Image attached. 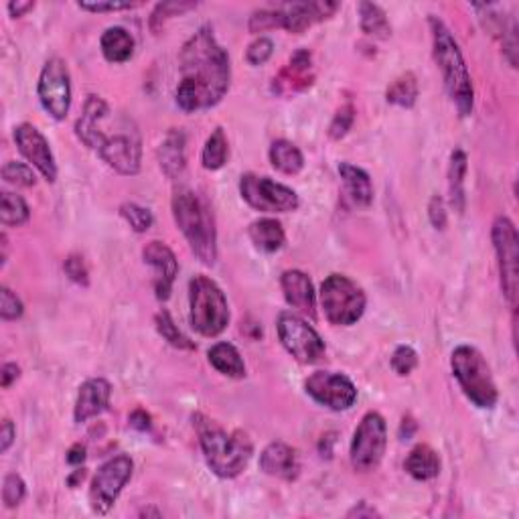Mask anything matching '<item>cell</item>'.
Segmentation results:
<instances>
[{
  "label": "cell",
  "mask_w": 519,
  "mask_h": 519,
  "mask_svg": "<svg viewBox=\"0 0 519 519\" xmlns=\"http://www.w3.org/2000/svg\"><path fill=\"white\" fill-rule=\"evenodd\" d=\"M179 72L177 106L183 112L213 108L228 94L229 55L217 43L212 27H201L181 49Z\"/></svg>",
  "instance_id": "obj_1"
},
{
  "label": "cell",
  "mask_w": 519,
  "mask_h": 519,
  "mask_svg": "<svg viewBox=\"0 0 519 519\" xmlns=\"http://www.w3.org/2000/svg\"><path fill=\"white\" fill-rule=\"evenodd\" d=\"M110 106L100 96H89L83 114L75 124V135L83 144L96 151L104 163L120 174H136L143 159V140L128 118H118L114 132L110 128Z\"/></svg>",
  "instance_id": "obj_2"
},
{
  "label": "cell",
  "mask_w": 519,
  "mask_h": 519,
  "mask_svg": "<svg viewBox=\"0 0 519 519\" xmlns=\"http://www.w3.org/2000/svg\"><path fill=\"white\" fill-rule=\"evenodd\" d=\"M193 422L195 428H198L199 443L207 465L212 467V471L217 476L234 479L248 467L254 446H252V440L242 430L228 432L226 428L213 422L212 418L201 416V414L193 416Z\"/></svg>",
  "instance_id": "obj_3"
},
{
  "label": "cell",
  "mask_w": 519,
  "mask_h": 519,
  "mask_svg": "<svg viewBox=\"0 0 519 519\" xmlns=\"http://www.w3.org/2000/svg\"><path fill=\"white\" fill-rule=\"evenodd\" d=\"M173 217L193 254L205 266H213L217 260V231L212 209L193 189L179 187L173 195Z\"/></svg>",
  "instance_id": "obj_4"
},
{
  "label": "cell",
  "mask_w": 519,
  "mask_h": 519,
  "mask_svg": "<svg viewBox=\"0 0 519 519\" xmlns=\"http://www.w3.org/2000/svg\"><path fill=\"white\" fill-rule=\"evenodd\" d=\"M430 31H432V47L434 59L440 72H443L445 88L451 100L457 106L459 114L465 118L473 112L475 92L473 81L469 75L465 58H462L457 39L438 17H430Z\"/></svg>",
  "instance_id": "obj_5"
},
{
  "label": "cell",
  "mask_w": 519,
  "mask_h": 519,
  "mask_svg": "<svg viewBox=\"0 0 519 519\" xmlns=\"http://www.w3.org/2000/svg\"><path fill=\"white\" fill-rule=\"evenodd\" d=\"M453 374L457 377L461 390L471 399L476 408H493L500 398L491 368L479 352L471 345H461L451 357Z\"/></svg>",
  "instance_id": "obj_6"
},
{
  "label": "cell",
  "mask_w": 519,
  "mask_h": 519,
  "mask_svg": "<svg viewBox=\"0 0 519 519\" xmlns=\"http://www.w3.org/2000/svg\"><path fill=\"white\" fill-rule=\"evenodd\" d=\"M191 325L203 337H217L226 331L229 306L223 290L209 276L198 275L189 284Z\"/></svg>",
  "instance_id": "obj_7"
},
{
  "label": "cell",
  "mask_w": 519,
  "mask_h": 519,
  "mask_svg": "<svg viewBox=\"0 0 519 519\" xmlns=\"http://www.w3.org/2000/svg\"><path fill=\"white\" fill-rule=\"evenodd\" d=\"M366 303L361 286L343 275H331L321 286V306L331 325H353L366 313Z\"/></svg>",
  "instance_id": "obj_8"
},
{
  "label": "cell",
  "mask_w": 519,
  "mask_h": 519,
  "mask_svg": "<svg viewBox=\"0 0 519 519\" xmlns=\"http://www.w3.org/2000/svg\"><path fill=\"white\" fill-rule=\"evenodd\" d=\"M240 193L250 207L264 213H289L300 205L298 195L290 187L254 173L242 174Z\"/></svg>",
  "instance_id": "obj_9"
},
{
  "label": "cell",
  "mask_w": 519,
  "mask_h": 519,
  "mask_svg": "<svg viewBox=\"0 0 519 519\" xmlns=\"http://www.w3.org/2000/svg\"><path fill=\"white\" fill-rule=\"evenodd\" d=\"M493 245L500 262L501 289L507 303L515 308L519 292V236L509 217H497L493 223Z\"/></svg>",
  "instance_id": "obj_10"
},
{
  "label": "cell",
  "mask_w": 519,
  "mask_h": 519,
  "mask_svg": "<svg viewBox=\"0 0 519 519\" xmlns=\"http://www.w3.org/2000/svg\"><path fill=\"white\" fill-rule=\"evenodd\" d=\"M388 446V428L382 414L368 412L352 440V465L355 471L368 473L380 467Z\"/></svg>",
  "instance_id": "obj_11"
},
{
  "label": "cell",
  "mask_w": 519,
  "mask_h": 519,
  "mask_svg": "<svg viewBox=\"0 0 519 519\" xmlns=\"http://www.w3.org/2000/svg\"><path fill=\"white\" fill-rule=\"evenodd\" d=\"M276 329L283 347L298 363L311 366V363L322 360V355H325V343H322L321 335L305 319H300L292 313H283L278 317Z\"/></svg>",
  "instance_id": "obj_12"
},
{
  "label": "cell",
  "mask_w": 519,
  "mask_h": 519,
  "mask_svg": "<svg viewBox=\"0 0 519 519\" xmlns=\"http://www.w3.org/2000/svg\"><path fill=\"white\" fill-rule=\"evenodd\" d=\"M132 469H135V462L126 454L104 462L94 476L92 487H89V505L96 514H108L112 505L120 497L126 483L130 481Z\"/></svg>",
  "instance_id": "obj_13"
},
{
  "label": "cell",
  "mask_w": 519,
  "mask_h": 519,
  "mask_svg": "<svg viewBox=\"0 0 519 519\" xmlns=\"http://www.w3.org/2000/svg\"><path fill=\"white\" fill-rule=\"evenodd\" d=\"M39 100L55 120H63L72 108V77L67 63L53 58L45 63L39 77Z\"/></svg>",
  "instance_id": "obj_14"
},
{
  "label": "cell",
  "mask_w": 519,
  "mask_h": 519,
  "mask_svg": "<svg viewBox=\"0 0 519 519\" xmlns=\"http://www.w3.org/2000/svg\"><path fill=\"white\" fill-rule=\"evenodd\" d=\"M305 388L314 402L335 412L349 410L357 399L355 383L347 376L333 371H314L305 382Z\"/></svg>",
  "instance_id": "obj_15"
},
{
  "label": "cell",
  "mask_w": 519,
  "mask_h": 519,
  "mask_svg": "<svg viewBox=\"0 0 519 519\" xmlns=\"http://www.w3.org/2000/svg\"><path fill=\"white\" fill-rule=\"evenodd\" d=\"M15 143L20 154L43 174L49 183L58 179V165H55L51 146L39 128H35L33 124H19L15 128Z\"/></svg>",
  "instance_id": "obj_16"
},
{
  "label": "cell",
  "mask_w": 519,
  "mask_h": 519,
  "mask_svg": "<svg viewBox=\"0 0 519 519\" xmlns=\"http://www.w3.org/2000/svg\"><path fill=\"white\" fill-rule=\"evenodd\" d=\"M144 262L154 268V292L159 300H167L171 297L174 278L179 275V262L174 258L173 250L163 242H149L143 250Z\"/></svg>",
  "instance_id": "obj_17"
},
{
  "label": "cell",
  "mask_w": 519,
  "mask_h": 519,
  "mask_svg": "<svg viewBox=\"0 0 519 519\" xmlns=\"http://www.w3.org/2000/svg\"><path fill=\"white\" fill-rule=\"evenodd\" d=\"M283 19V29L290 33H305L308 27L321 23L329 17L335 15L339 9L337 3H286L276 6Z\"/></svg>",
  "instance_id": "obj_18"
},
{
  "label": "cell",
  "mask_w": 519,
  "mask_h": 519,
  "mask_svg": "<svg viewBox=\"0 0 519 519\" xmlns=\"http://www.w3.org/2000/svg\"><path fill=\"white\" fill-rule=\"evenodd\" d=\"M112 396V385L104 377H92V380L83 382L77 394L74 418L77 424L88 422L89 418L100 416L102 412L108 410Z\"/></svg>",
  "instance_id": "obj_19"
},
{
  "label": "cell",
  "mask_w": 519,
  "mask_h": 519,
  "mask_svg": "<svg viewBox=\"0 0 519 519\" xmlns=\"http://www.w3.org/2000/svg\"><path fill=\"white\" fill-rule=\"evenodd\" d=\"M280 286H283L286 303H289L292 308H297L298 313L311 317L313 321L317 319V311H314L317 297H314L311 278H308L305 272L286 270L283 278H280Z\"/></svg>",
  "instance_id": "obj_20"
},
{
  "label": "cell",
  "mask_w": 519,
  "mask_h": 519,
  "mask_svg": "<svg viewBox=\"0 0 519 519\" xmlns=\"http://www.w3.org/2000/svg\"><path fill=\"white\" fill-rule=\"evenodd\" d=\"M260 469L266 475L276 476V479L294 481L300 471V461L292 446L284 443H272L260 454Z\"/></svg>",
  "instance_id": "obj_21"
},
{
  "label": "cell",
  "mask_w": 519,
  "mask_h": 519,
  "mask_svg": "<svg viewBox=\"0 0 519 519\" xmlns=\"http://www.w3.org/2000/svg\"><path fill=\"white\" fill-rule=\"evenodd\" d=\"M160 168L168 179H177L185 171V135L181 130H171L159 149Z\"/></svg>",
  "instance_id": "obj_22"
},
{
  "label": "cell",
  "mask_w": 519,
  "mask_h": 519,
  "mask_svg": "<svg viewBox=\"0 0 519 519\" xmlns=\"http://www.w3.org/2000/svg\"><path fill=\"white\" fill-rule=\"evenodd\" d=\"M339 174L343 183H345L347 195L352 198L357 207L371 205V201H374V185H371L369 174L363 171V168L349 163H341Z\"/></svg>",
  "instance_id": "obj_23"
},
{
  "label": "cell",
  "mask_w": 519,
  "mask_h": 519,
  "mask_svg": "<svg viewBox=\"0 0 519 519\" xmlns=\"http://www.w3.org/2000/svg\"><path fill=\"white\" fill-rule=\"evenodd\" d=\"M250 240L254 242L258 250L268 252V254H275L280 248H283L286 242V234L283 223L276 220H270V217H264V220H256L252 223L250 229Z\"/></svg>",
  "instance_id": "obj_24"
},
{
  "label": "cell",
  "mask_w": 519,
  "mask_h": 519,
  "mask_svg": "<svg viewBox=\"0 0 519 519\" xmlns=\"http://www.w3.org/2000/svg\"><path fill=\"white\" fill-rule=\"evenodd\" d=\"M313 63H311V53L306 49H298L297 53L290 58L289 67L280 74L278 80H275L280 86H286L289 89H305L313 83Z\"/></svg>",
  "instance_id": "obj_25"
},
{
  "label": "cell",
  "mask_w": 519,
  "mask_h": 519,
  "mask_svg": "<svg viewBox=\"0 0 519 519\" xmlns=\"http://www.w3.org/2000/svg\"><path fill=\"white\" fill-rule=\"evenodd\" d=\"M406 471L416 481H430L440 473L438 453L428 445H418L404 462Z\"/></svg>",
  "instance_id": "obj_26"
},
{
  "label": "cell",
  "mask_w": 519,
  "mask_h": 519,
  "mask_svg": "<svg viewBox=\"0 0 519 519\" xmlns=\"http://www.w3.org/2000/svg\"><path fill=\"white\" fill-rule=\"evenodd\" d=\"M102 53L110 63H124L132 58L135 53V39L132 35L122 29V27H110V29L102 35Z\"/></svg>",
  "instance_id": "obj_27"
},
{
  "label": "cell",
  "mask_w": 519,
  "mask_h": 519,
  "mask_svg": "<svg viewBox=\"0 0 519 519\" xmlns=\"http://www.w3.org/2000/svg\"><path fill=\"white\" fill-rule=\"evenodd\" d=\"M209 363L220 371V374L228 377H240L245 376V363L237 349L231 343H215V345L207 352Z\"/></svg>",
  "instance_id": "obj_28"
},
{
  "label": "cell",
  "mask_w": 519,
  "mask_h": 519,
  "mask_svg": "<svg viewBox=\"0 0 519 519\" xmlns=\"http://www.w3.org/2000/svg\"><path fill=\"white\" fill-rule=\"evenodd\" d=\"M270 163L280 173L297 174L303 171L305 157L297 144L289 143V140H276L270 146Z\"/></svg>",
  "instance_id": "obj_29"
},
{
  "label": "cell",
  "mask_w": 519,
  "mask_h": 519,
  "mask_svg": "<svg viewBox=\"0 0 519 519\" xmlns=\"http://www.w3.org/2000/svg\"><path fill=\"white\" fill-rule=\"evenodd\" d=\"M465 174H467V154L457 149L451 154L448 167V189H451V203L454 212H465Z\"/></svg>",
  "instance_id": "obj_30"
},
{
  "label": "cell",
  "mask_w": 519,
  "mask_h": 519,
  "mask_svg": "<svg viewBox=\"0 0 519 519\" xmlns=\"http://www.w3.org/2000/svg\"><path fill=\"white\" fill-rule=\"evenodd\" d=\"M360 17H361V31L376 39H390L391 27L385 17L382 6L374 3H360Z\"/></svg>",
  "instance_id": "obj_31"
},
{
  "label": "cell",
  "mask_w": 519,
  "mask_h": 519,
  "mask_svg": "<svg viewBox=\"0 0 519 519\" xmlns=\"http://www.w3.org/2000/svg\"><path fill=\"white\" fill-rule=\"evenodd\" d=\"M228 154H229V149H228L226 132H223V128H215L213 135L207 138L205 146H203L201 163L207 171H217V168L226 165Z\"/></svg>",
  "instance_id": "obj_32"
},
{
  "label": "cell",
  "mask_w": 519,
  "mask_h": 519,
  "mask_svg": "<svg viewBox=\"0 0 519 519\" xmlns=\"http://www.w3.org/2000/svg\"><path fill=\"white\" fill-rule=\"evenodd\" d=\"M385 97H388V102L394 104V106L412 108L414 104H416V97H418L416 77H414V74L399 75L398 80L388 88V94H385Z\"/></svg>",
  "instance_id": "obj_33"
},
{
  "label": "cell",
  "mask_w": 519,
  "mask_h": 519,
  "mask_svg": "<svg viewBox=\"0 0 519 519\" xmlns=\"http://www.w3.org/2000/svg\"><path fill=\"white\" fill-rule=\"evenodd\" d=\"M31 209L27 205V201L17 193L3 191V212H0V220H3V226H23V223L29 220Z\"/></svg>",
  "instance_id": "obj_34"
},
{
  "label": "cell",
  "mask_w": 519,
  "mask_h": 519,
  "mask_svg": "<svg viewBox=\"0 0 519 519\" xmlns=\"http://www.w3.org/2000/svg\"><path fill=\"white\" fill-rule=\"evenodd\" d=\"M154 322H157V331L163 339L168 343V345L177 347V349H195L193 341H189L187 337L179 331V327L174 325V321L171 319L168 311H160L157 317H154Z\"/></svg>",
  "instance_id": "obj_35"
},
{
  "label": "cell",
  "mask_w": 519,
  "mask_h": 519,
  "mask_svg": "<svg viewBox=\"0 0 519 519\" xmlns=\"http://www.w3.org/2000/svg\"><path fill=\"white\" fill-rule=\"evenodd\" d=\"M120 215L130 223V228L135 229L136 234H144V231H149L154 221V217L149 209L140 207L136 205V203H124V205L120 207Z\"/></svg>",
  "instance_id": "obj_36"
},
{
  "label": "cell",
  "mask_w": 519,
  "mask_h": 519,
  "mask_svg": "<svg viewBox=\"0 0 519 519\" xmlns=\"http://www.w3.org/2000/svg\"><path fill=\"white\" fill-rule=\"evenodd\" d=\"M3 179L6 183L17 185V187H33L37 183V177H35L33 168L25 163H17V160H11L3 167Z\"/></svg>",
  "instance_id": "obj_37"
},
{
  "label": "cell",
  "mask_w": 519,
  "mask_h": 519,
  "mask_svg": "<svg viewBox=\"0 0 519 519\" xmlns=\"http://www.w3.org/2000/svg\"><path fill=\"white\" fill-rule=\"evenodd\" d=\"M195 6H198V3H177V0H174V3H160V4H157V9L152 11V17H151L152 31H159L160 23H165L167 19L183 15V12L195 9Z\"/></svg>",
  "instance_id": "obj_38"
},
{
  "label": "cell",
  "mask_w": 519,
  "mask_h": 519,
  "mask_svg": "<svg viewBox=\"0 0 519 519\" xmlns=\"http://www.w3.org/2000/svg\"><path fill=\"white\" fill-rule=\"evenodd\" d=\"M250 33H264L268 29H283V19H280L278 9H260L254 11L250 17Z\"/></svg>",
  "instance_id": "obj_39"
},
{
  "label": "cell",
  "mask_w": 519,
  "mask_h": 519,
  "mask_svg": "<svg viewBox=\"0 0 519 519\" xmlns=\"http://www.w3.org/2000/svg\"><path fill=\"white\" fill-rule=\"evenodd\" d=\"M353 122H355V108L352 106V104H345V106L337 110L333 122L331 126H329V136H331L333 140H341L349 130H352Z\"/></svg>",
  "instance_id": "obj_40"
},
{
  "label": "cell",
  "mask_w": 519,
  "mask_h": 519,
  "mask_svg": "<svg viewBox=\"0 0 519 519\" xmlns=\"http://www.w3.org/2000/svg\"><path fill=\"white\" fill-rule=\"evenodd\" d=\"M25 493H27L25 481L20 479L17 473H11V475L4 476L3 501H4L6 507H17V505L25 500Z\"/></svg>",
  "instance_id": "obj_41"
},
{
  "label": "cell",
  "mask_w": 519,
  "mask_h": 519,
  "mask_svg": "<svg viewBox=\"0 0 519 519\" xmlns=\"http://www.w3.org/2000/svg\"><path fill=\"white\" fill-rule=\"evenodd\" d=\"M418 366V353L410 345H399L391 355V369L398 376H410Z\"/></svg>",
  "instance_id": "obj_42"
},
{
  "label": "cell",
  "mask_w": 519,
  "mask_h": 519,
  "mask_svg": "<svg viewBox=\"0 0 519 519\" xmlns=\"http://www.w3.org/2000/svg\"><path fill=\"white\" fill-rule=\"evenodd\" d=\"M23 313L25 306L20 303V298L9 286H3V290H0V317L4 321H17L23 317Z\"/></svg>",
  "instance_id": "obj_43"
},
{
  "label": "cell",
  "mask_w": 519,
  "mask_h": 519,
  "mask_svg": "<svg viewBox=\"0 0 519 519\" xmlns=\"http://www.w3.org/2000/svg\"><path fill=\"white\" fill-rule=\"evenodd\" d=\"M272 53H275V43H272V39L260 37L248 47L245 59H248L252 66H264V63L272 58Z\"/></svg>",
  "instance_id": "obj_44"
},
{
  "label": "cell",
  "mask_w": 519,
  "mask_h": 519,
  "mask_svg": "<svg viewBox=\"0 0 519 519\" xmlns=\"http://www.w3.org/2000/svg\"><path fill=\"white\" fill-rule=\"evenodd\" d=\"M66 272H67V276L74 280V283L88 286L89 272H88V266H86V262H83L81 256H75V254L69 256L66 260Z\"/></svg>",
  "instance_id": "obj_45"
},
{
  "label": "cell",
  "mask_w": 519,
  "mask_h": 519,
  "mask_svg": "<svg viewBox=\"0 0 519 519\" xmlns=\"http://www.w3.org/2000/svg\"><path fill=\"white\" fill-rule=\"evenodd\" d=\"M81 11H89V12H116V11H130L136 9L138 3H77Z\"/></svg>",
  "instance_id": "obj_46"
},
{
  "label": "cell",
  "mask_w": 519,
  "mask_h": 519,
  "mask_svg": "<svg viewBox=\"0 0 519 519\" xmlns=\"http://www.w3.org/2000/svg\"><path fill=\"white\" fill-rule=\"evenodd\" d=\"M428 217H430L432 226L437 229H445L446 228V207H445V199L434 195L428 203Z\"/></svg>",
  "instance_id": "obj_47"
},
{
  "label": "cell",
  "mask_w": 519,
  "mask_h": 519,
  "mask_svg": "<svg viewBox=\"0 0 519 519\" xmlns=\"http://www.w3.org/2000/svg\"><path fill=\"white\" fill-rule=\"evenodd\" d=\"M12 440H15V426H12L11 420H4L3 426H0V451H9Z\"/></svg>",
  "instance_id": "obj_48"
},
{
  "label": "cell",
  "mask_w": 519,
  "mask_h": 519,
  "mask_svg": "<svg viewBox=\"0 0 519 519\" xmlns=\"http://www.w3.org/2000/svg\"><path fill=\"white\" fill-rule=\"evenodd\" d=\"M19 374H20V369H19L17 363H4L3 374H0V377H3V388L4 390L11 388L12 382H15L19 377Z\"/></svg>",
  "instance_id": "obj_49"
},
{
  "label": "cell",
  "mask_w": 519,
  "mask_h": 519,
  "mask_svg": "<svg viewBox=\"0 0 519 519\" xmlns=\"http://www.w3.org/2000/svg\"><path fill=\"white\" fill-rule=\"evenodd\" d=\"M130 424L138 428V430H149L151 428V416L144 410H135L130 416Z\"/></svg>",
  "instance_id": "obj_50"
},
{
  "label": "cell",
  "mask_w": 519,
  "mask_h": 519,
  "mask_svg": "<svg viewBox=\"0 0 519 519\" xmlns=\"http://www.w3.org/2000/svg\"><path fill=\"white\" fill-rule=\"evenodd\" d=\"M83 459H86V446L77 443V445H74L72 448H69V453H67L69 465H81Z\"/></svg>",
  "instance_id": "obj_51"
},
{
  "label": "cell",
  "mask_w": 519,
  "mask_h": 519,
  "mask_svg": "<svg viewBox=\"0 0 519 519\" xmlns=\"http://www.w3.org/2000/svg\"><path fill=\"white\" fill-rule=\"evenodd\" d=\"M35 9V3H11L9 4V12L12 17H23L25 12H29Z\"/></svg>",
  "instance_id": "obj_52"
},
{
  "label": "cell",
  "mask_w": 519,
  "mask_h": 519,
  "mask_svg": "<svg viewBox=\"0 0 519 519\" xmlns=\"http://www.w3.org/2000/svg\"><path fill=\"white\" fill-rule=\"evenodd\" d=\"M347 515L349 517H353V515H357V517H374V515H380V514H377L374 507H368V503H360V507L352 509Z\"/></svg>",
  "instance_id": "obj_53"
},
{
  "label": "cell",
  "mask_w": 519,
  "mask_h": 519,
  "mask_svg": "<svg viewBox=\"0 0 519 519\" xmlns=\"http://www.w3.org/2000/svg\"><path fill=\"white\" fill-rule=\"evenodd\" d=\"M83 476H86V471H83V469H77V471L74 473V476H69V485L75 487L77 481H83Z\"/></svg>",
  "instance_id": "obj_54"
}]
</instances>
